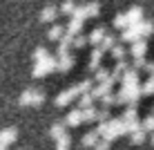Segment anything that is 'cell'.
I'll use <instances>...</instances> for the list:
<instances>
[{
  "label": "cell",
  "mask_w": 154,
  "mask_h": 150,
  "mask_svg": "<svg viewBox=\"0 0 154 150\" xmlns=\"http://www.w3.org/2000/svg\"><path fill=\"white\" fill-rule=\"evenodd\" d=\"M89 43V38L85 34H78V36H74V47H85Z\"/></svg>",
  "instance_id": "cell-37"
},
{
  "label": "cell",
  "mask_w": 154,
  "mask_h": 150,
  "mask_svg": "<svg viewBox=\"0 0 154 150\" xmlns=\"http://www.w3.org/2000/svg\"><path fill=\"white\" fill-rule=\"evenodd\" d=\"M114 27H123V29L130 27V23H127V16H125L123 11H119V14L114 16Z\"/></svg>",
  "instance_id": "cell-30"
},
{
  "label": "cell",
  "mask_w": 154,
  "mask_h": 150,
  "mask_svg": "<svg viewBox=\"0 0 154 150\" xmlns=\"http://www.w3.org/2000/svg\"><path fill=\"white\" fill-rule=\"evenodd\" d=\"M54 150H69V148H60V146H56Z\"/></svg>",
  "instance_id": "cell-42"
},
{
  "label": "cell",
  "mask_w": 154,
  "mask_h": 150,
  "mask_svg": "<svg viewBox=\"0 0 154 150\" xmlns=\"http://www.w3.org/2000/svg\"><path fill=\"white\" fill-rule=\"evenodd\" d=\"M107 36V31H105V27H94L92 31L87 34V38H89V45H94V47H100V43H103V38Z\"/></svg>",
  "instance_id": "cell-7"
},
{
  "label": "cell",
  "mask_w": 154,
  "mask_h": 150,
  "mask_svg": "<svg viewBox=\"0 0 154 150\" xmlns=\"http://www.w3.org/2000/svg\"><path fill=\"white\" fill-rule=\"evenodd\" d=\"M96 114H98V108H87V110H83V119L85 121H96Z\"/></svg>",
  "instance_id": "cell-33"
},
{
  "label": "cell",
  "mask_w": 154,
  "mask_h": 150,
  "mask_svg": "<svg viewBox=\"0 0 154 150\" xmlns=\"http://www.w3.org/2000/svg\"><path fill=\"white\" fill-rule=\"evenodd\" d=\"M56 63H58V58H56V56H49L47 61H42V63H36V65H34V69H31V76H34V78H40V76H45L47 72L56 69Z\"/></svg>",
  "instance_id": "cell-2"
},
{
  "label": "cell",
  "mask_w": 154,
  "mask_h": 150,
  "mask_svg": "<svg viewBox=\"0 0 154 150\" xmlns=\"http://www.w3.org/2000/svg\"><path fill=\"white\" fill-rule=\"evenodd\" d=\"M109 78H112V69L103 67V65H100L96 69V74H94V81H96V83H105V81H109Z\"/></svg>",
  "instance_id": "cell-19"
},
{
  "label": "cell",
  "mask_w": 154,
  "mask_h": 150,
  "mask_svg": "<svg viewBox=\"0 0 154 150\" xmlns=\"http://www.w3.org/2000/svg\"><path fill=\"white\" fill-rule=\"evenodd\" d=\"M45 103V92L42 90H34V101H31V105H40Z\"/></svg>",
  "instance_id": "cell-36"
},
{
  "label": "cell",
  "mask_w": 154,
  "mask_h": 150,
  "mask_svg": "<svg viewBox=\"0 0 154 150\" xmlns=\"http://www.w3.org/2000/svg\"><path fill=\"white\" fill-rule=\"evenodd\" d=\"M83 23L85 20H81V18H69V23H67V27H65V31L67 34H72V36H78L81 34V29H83Z\"/></svg>",
  "instance_id": "cell-17"
},
{
  "label": "cell",
  "mask_w": 154,
  "mask_h": 150,
  "mask_svg": "<svg viewBox=\"0 0 154 150\" xmlns=\"http://www.w3.org/2000/svg\"><path fill=\"white\" fill-rule=\"evenodd\" d=\"M130 54L134 58H145V54H147V40L141 38V40L132 43V45H130Z\"/></svg>",
  "instance_id": "cell-8"
},
{
  "label": "cell",
  "mask_w": 154,
  "mask_h": 150,
  "mask_svg": "<svg viewBox=\"0 0 154 150\" xmlns=\"http://www.w3.org/2000/svg\"><path fill=\"white\" fill-rule=\"evenodd\" d=\"M112 88H114V81L109 78V81H105V83H96L89 94H92L94 99H103L105 94H112Z\"/></svg>",
  "instance_id": "cell-5"
},
{
  "label": "cell",
  "mask_w": 154,
  "mask_h": 150,
  "mask_svg": "<svg viewBox=\"0 0 154 150\" xmlns=\"http://www.w3.org/2000/svg\"><path fill=\"white\" fill-rule=\"evenodd\" d=\"M94 150H109V141H105V139H100V141L96 143V148Z\"/></svg>",
  "instance_id": "cell-40"
},
{
  "label": "cell",
  "mask_w": 154,
  "mask_h": 150,
  "mask_svg": "<svg viewBox=\"0 0 154 150\" xmlns=\"http://www.w3.org/2000/svg\"><path fill=\"white\" fill-rule=\"evenodd\" d=\"M152 143H154V132H152Z\"/></svg>",
  "instance_id": "cell-44"
},
{
  "label": "cell",
  "mask_w": 154,
  "mask_h": 150,
  "mask_svg": "<svg viewBox=\"0 0 154 150\" xmlns=\"http://www.w3.org/2000/svg\"><path fill=\"white\" fill-rule=\"evenodd\" d=\"M76 7H78V5H74L72 0H67V2L60 5V14H65V16H69V18H72V16L76 14Z\"/></svg>",
  "instance_id": "cell-26"
},
{
  "label": "cell",
  "mask_w": 154,
  "mask_h": 150,
  "mask_svg": "<svg viewBox=\"0 0 154 150\" xmlns=\"http://www.w3.org/2000/svg\"><path fill=\"white\" fill-rule=\"evenodd\" d=\"M141 38H143V36H141V23L123 29V34H121V43H136V40H141Z\"/></svg>",
  "instance_id": "cell-4"
},
{
  "label": "cell",
  "mask_w": 154,
  "mask_h": 150,
  "mask_svg": "<svg viewBox=\"0 0 154 150\" xmlns=\"http://www.w3.org/2000/svg\"><path fill=\"white\" fill-rule=\"evenodd\" d=\"M147 63H150V61H145V58H134V63H132V69H136V72H139V69H145Z\"/></svg>",
  "instance_id": "cell-38"
},
{
  "label": "cell",
  "mask_w": 154,
  "mask_h": 150,
  "mask_svg": "<svg viewBox=\"0 0 154 150\" xmlns=\"http://www.w3.org/2000/svg\"><path fill=\"white\" fill-rule=\"evenodd\" d=\"M100 141V137H98V132L96 130H89L87 135H83L81 139V143H83V148H96V143Z\"/></svg>",
  "instance_id": "cell-15"
},
{
  "label": "cell",
  "mask_w": 154,
  "mask_h": 150,
  "mask_svg": "<svg viewBox=\"0 0 154 150\" xmlns=\"http://www.w3.org/2000/svg\"><path fill=\"white\" fill-rule=\"evenodd\" d=\"M63 36H65V27H63V25H56V23L49 27V31H47V38H49V40H56V43H60Z\"/></svg>",
  "instance_id": "cell-18"
},
{
  "label": "cell",
  "mask_w": 154,
  "mask_h": 150,
  "mask_svg": "<svg viewBox=\"0 0 154 150\" xmlns=\"http://www.w3.org/2000/svg\"><path fill=\"white\" fill-rule=\"evenodd\" d=\"M145 72L147 74H150V76H154V63L150 61V63H147V67H145Z\"/></svg>",
  "instance_id": "cell-41"
},
{
  "label": "cell",
  "mask_w": 154,
  "mask_h": 150,
  "mask_svg": "<svg viewBox=\"0 0 154 150\" xmlns=\"http://www.w3.org/2000/svg\"><path fill=\"white\" fill-rule=\"evenodd\" d=\"M74 63H76V58H74L72 54H67V56L58 58V63H56V69H58V72H69V69L74 67Z\"/></svg>",
  "instance_id": "cell-16"
},
{
  "label": "cell",
  "mask_w": 154,
  "mask_h": 150,
  "mask_svg": "<svg viewBox=\"0 0 154 150\" xmlns=\"http://www.w3.org/2000/svg\"><path fill=\"white\" fill-rule=\"evenodd\" d=\"M78 94H81V92H78V85H72V88L63 90V92L56 96V105H69Z\"/></svg>",
  "instance_id": "cell-3"
},
{
  "label": "cell",
  "mask_w": 154,
  "mask_h": 150,
  "mask_svg": "<svg viewBox=\"0 0 154 150\" xmlns=\"http://www.w3.org/2000/svg\"><path fill=\"white\" fill-rule=\"evenodd\" d=\"M107 121H109V110H107V108H98L96 123H107Z\"/></svg>",
  "instance_id": "cell-34"
},
{
  "label": "cell",
  "mask_w": 154,
  "mask_h": 150,
  "mask_svg": "<svg viewBox=\"0 0 154 150\" xmlns=\"http://www.w3.org/2000/svg\"><path fill=\"white\" fill-rule=\"evenodd\" d=\"M116 45H119V40H116V36L107 34V36H105V38H103V43H100V49H103L105 54H107V52H112V49H114Z\"/></svg>",
  "instance_id": "cell-20"
},
{
  "label": "cell",
  "mask_w": 154,
  "mask_h": 150,
  "mask_svg": "<svg viewBox=\"0 0 154 150\" xmlns=\"http://www.w3.org/2000/svg\"><path fill=\"white\" fill-rule=\"evenodd\" d=\"M116 103H119V101H116V94L112 92V94H105L103 96V99H100V108H112V105H116Z\"/></svg>",
  "instance_id": "cell-28"
},
{
  "label": "cell",
  "mask_w": 154,
  "mask_h": 150,
  "mask_svg": "<svg viewBox=\"0 0 154 150\" xmlns=\"http://www.w3.org/2000/svg\"><path fill=\"white\" fill-rule=\"evenodd\" d=\"M31 101H34V88H27L23 94H20L18 103H20V105H31Z\"/></svg>",
  "instance_id": "cell-23"
},
{
  "label": "cell",
  "mask_w": 154,
  "mask_h": 150,
  "mask_svg": "<svg viewBox=\"0 0 154 150\" xmlns=\"http://www.w3.org/2000/svg\"><path fill=\"white\" fill-rule=\"evenodd\" d=\"M98 11H100L98 2H87V5H85V14H87V18H96Z\"/></svg>",
  "instance_id": "cell-25"
},
{
  "label": "cell",
  "mask_w": 154,
  "mask_h": 150,
  "mask_svg": "<svg viewBox=\"0 0 154 150\" xmlns=\"http://www.w3.org/2000/svg\"><path fill=\"white\" fill-rule=\"evenodd\" d=\"M0 150H9V148H7V146H0Z\"/></svg>",
  "instance_id": "cell-43"
},
{
  "label": "cell",
  "mask_w": 154,
  "mask_h": 150,
  "mask_svg": "<svg viewBox=\"0 0 154 150\" xmlns=\"http://www.w3.org/2000/svg\"><path fill=\"white\" fill-rule=\"evenodd\" d=\"M121 85H125V88H132V85H139V72L136 69H127L123 74V78H121Z\"/></svg>",
  "instance_id": "cell-14"
},
{
  "label": "cell",
  "mask_w": 154,
  "mask_h": 150,
  "mask_svg": "<svg viewBox=\"0 0 154 150\" xmlns=\"http://www.w3.org/2000/svg\"><path fill=\"white\" fill-rule=\"evenodd\" d=\"M109 54H112V56L116 58V63H119V61H125V54H127V52H125V47H123V45L119 43V45H116L114 49L109 52Z\"/></svg>",
  "instance_id": "cell-31"
},
{
  "label": "cell",
  "mask_w": 154,
  "mask_h": 150,
  "mask_svg": "<svg viewBox=\"0 0 154 150\" xmlns=\"http://www.w3.org/2000/svg\"><path fill=\"white\" fill-rule=\"evenodd\" d=\"M51 54L47 52V47H36V52H34V65L36 63H42V61H47Z\"/></svg>",
  "instance_id": "cell-22"
},
{
  "label": "cell",
  "mask_w": 154,
  "mask_h": 150,
  "mask_svg": "<svg viewBox=\"0 0 154 150\" xmlns=\"http://www.w3.org/2000/svg\"><path fill=\"white\" fill-rule=\"evenodd\" d=\"M141 94H143V96H150V94H154V76H150L145 83L141 85Z\"/></svg>",
  "instance_id": "cell-29"
},
{
  "label": "cell",
  "mask_w": 154,
  "mask_h": 150,
  "mask_svg": "<svg viewBox=\"0 0 154 150\" xmlns=\"http://www.w3.org/2000/svg\"><path fill=\"white\" fill-rule=\"evenodd\" d=\"M130 67H132V65H130L127 61H119V63H116V65L112 67V81H114V83H116V81H121V78H123V74H125Z\"/></svg>",
  "instance_id": "cell-12"
},
{
  "label": "cell",
  "mask_w": 154,
  "mask_h": 150,
  "mask_svg": "<svg viewBox=\"0 0 154 150\" xmlns=\"http://www.w3.org/2000/svg\"><path fill=\"white\" fill-rule=\"evenodd\" d=\"M141 128L145 132H154V114H150V116H145V119L141 121Z\"/></svg>",
  "instance_id": "cell-32"
},
{
  "label": "cell",
  "mask_w": 154,
  "mask_h": 150,
  "mask_svg": "<svg viewBox=\"0 0 154 150\" xmlns=\"http://www.w3.org/2000/svg\"><path fill=\"white\" fill-rule=\"evenodd\" d=\"M103 56H105V52L100 49V47H94V49H92V56H89V69H92V72H96V69L100 67Z\"/></svg>",
  "instance_id": "cell-13"
},
{
  "label": "cell",
  "mask_w": 154,
  "mask_h": 150,
  "mask_svg": "<svg viewBox=\"0 0 154 150\" xmlns=\"http://www.w3.org/2000/svg\"><path fill=\"white\" fill-rule=\"evenodd\" d=\"M152 34H154V23L152 20H143L141 23V36L147 38V36H152Z\"/></svg>",
  "instance_id": "cell-27"
},
{
  "label": "cell",
  "mask_w": 154,
  "mask_h": 150,
  "mask_svg": "<svg viewBox=\"0 0 154 150\" xmlns=\"http://www.w3.org/2000/svg\"><path fill=\"white\" fill-rule=\"evenodd\" d=\"M58 14H60V9L56 7V5H45L40 11V20L42 23H51V20L58 18Z\"/></svg>",
  "instance_id": "cell-9"
},
{
  "label": "cell",
  "mask_w": 154,
  "mask_h": 150,
  "mask_svg": "<svg viewBox=\"0 0 154 150\" xmlns=\"http://www.w3.org/2000/svg\"><path fill=\"white\" fill-rule=\"evenodd\" d=\"M56 146H60V148H69V135L60 137V139H58V143H56Z\"/></svg>",
  "instance_id": "cell-39"
},
{
  "label": "cell",
  "mask_w": 154,
  "mask_h": 150,
  "mask_svg": "<svg viewBox=\"0 0 154 150\" xmlns=\"http://www.w3.org/2000/svg\"><path fill=\"white\" fill-rule=\"evenodd\" d=\"M16 139H18V130H16V128H5V130H0V146L9 148V143H14Z\"/></svg>",
  "instance_id": "cell-10"
},
{
  "label": "cell",
  "mask_w": 154,
  "mask_h": 150,
  "mask_svg": "<svg viewBox=\"0 0 154 150\" xmlns=\"http://www.w3.org/2000/svg\"><path fill=\"white\" fill-rule=\"evenodd\" d=\"M85 119H83V110L81 108H72L69 112H67V116H65V126H72V128H76V126H81Z\"/></svg>",
  "instance_id": "cell-6"
},
{
  "label": "cell",
  "mask_w": 154,
  "mask_h": 150,
  "mask_svg": "<svg viewBox=\"0 0 154 150\" xmlns=\"http://www.w3.org/2000/svg\"><path fill=\"white\" fill-rule=\"evenodd\" d=\"M125 16H127V23H130V27L132 25H139V23H143V7H132V9H127L125 11Z\"/></svg>",
  "instance_id": "cell-11"
},
{
  "label": "cell",
  "mask_w": 154,
  "mask_h": 150,
  "mask_svg": "<svg viewBox=\"0 0 154 150\" xmlns=\"http://www.w3.org/2000/svg\"><path fill=\"white\" fill-rule=\"evenodd\" d=\"M78 108H81V110L94 108V96H92V94H83L81 99H78Z\"/></svg>",
  "instance_id": "cell-24"
},
{
  "label": "cell",
  "mask_w": 154,
  "mask_h": 150,
  "mask_svg": "<svg viewBox=\"0 0 154 150\" xmlns=\"http://www.w3.org/2000/svg\"><path fill=\"white\" fill-rule=\"evenodd\" d=\"M65 123H54V126H51L49 128V135H51V139H56V141H58V139H60V137H65L67 135V130H65Z\"/></svg>",
  "instance_id": "cell-21"
},
{
  "label": "cell",
  "mask_w": 154,
  "mask_h": 150,
  "mask_svg": "<svg viewBox=\"0 0 154 150\" xmlns=\"http://www.w3.org/2000/svg\"><path fill=\"white\" fill-rule=\"evenodd\" d=\"M130 139H132V143H143V141H145V130L141 128V130L132 132V135H130Z\"/></svg>",
  "instance_id": "cell-35"
},
{
  "label": "cell",
  "mask_w": 154,
  "mask_h": 150,
  "mask_svg": "<svg viewBox=\"0 0 154 150\" xmlns=\"http://www.w3.org/2000/svg\"><path fill=\"white\" fill-rule=\"evenodd\" d=\"M141 96V85H132V88H125V85H121L119 94H116V101L119 103H136Z\"/></svg>",
  "instance_id": "cell-1"
}]
</instances>
